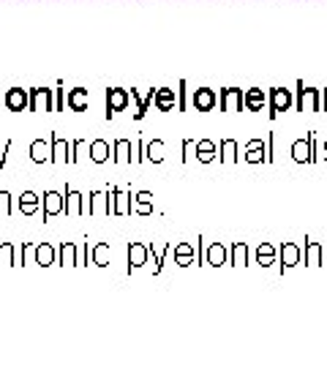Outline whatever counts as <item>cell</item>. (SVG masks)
<instances>
[{
  "instance_id": "11",
  "label": "cell",
  "mask_w": 327,
  "mask_h": 368,
  "mask_svg": "<svg viewBox=\"0 0 327 368\" xmlns=\"http://www.w3.org/2000/svg\"><path fill=\"white\" fill-rule=\"evenodd\" d=\"M210 260H213V262H221V248H213V251H210Z\"/></svg>"
},
{
  "instance_id": "1",
  "label": "cell",
  "mask_w": 327,
  "mask_h": 368,
  "mask_svg": "<svg viewBox=\"0 0 327 368\" xmlns=\"http://www.w3.org/2000/svg\"><path fill=\"white\" fill-rule=\"evenodd\" d=\"M194 101H196V106H199V109H210V106L216 104V96H213L210 90H199Z\"/></svg>"
},
{
  "instance_id": "7",
  "label": "cell",
  "mask_w": 327,
  "mask_h": 368,
  "mask_svg": "<svg viewBox=\"0 0 327 368\" xmlns=\"http://www.w3.org/2000/svg\"><path fill=\"white\" fill-rule=\"evenodd\" d=\"M289 106V93L287 90H276V109H287Z\"/></svg>"
},
{
  "instance_id": "6",
  "label": "cell",
  "mask_w": 327,
  "mask_h": 368,
  "mask_svg": "<svg viewBox=\"0 0 327 368\" xmlns=\"http://www.w3.org/2000/svg\"><path fill=\"white\" fill-rule=\"evenodd\" d=\"M85 104H87L85 93H82V90H74V93H71V106H74V109H82Z\"/></svg>"
},
{
  "instance_id": "4",
  "label": "cell",
  "mask_w": 327,
  "mask_h": 368,
  "mask_svg": "<svg viewBox=\"0 0 327 368\" xmlns=\"http://www.w3.org/2000/svg\"><path fill=\"white\" fill-rule=\"evenodd\" d=\"M9 106H11V109H22V106H25V93L11 90V93H9Z\"/></svg>"
},
{
  "instance_id": "13",
  "label": "cell",
  "mask_w": 327,
  "mask_h": 368,
  "mask_svg": "<svg viewBox=\"0 0 327 368\" xmlns=\"http://www.w3.org/2000/svg\"><path fill=\"white\" fill-rule=\"evenodd\" d=\"M294 257H297V251H294V248H287V260H289V262H294Z\"/></svg>"
},
{
  "instance_id": "8",
  "label": "cell",
  "mask_w": 327,
  "mask_h": 368,
  "mask_svg": "<svg viewBox=\"0 0 327 368\" xmlns=\"http://www.w3.org/2000/svg\"><path fill=\"white\" fill-rule=\"evenodd\" d=\"M35 211V196L33 194H25V213H33Z\"/></svg>"
},
{
  "instance_id": "5",
  "label": "cell",
  "mask_w": 327,
  "mask_h": 368,
  "mask_svg": "<svg viewBox=\"0 0 327 368\" xmlns=\"http://www.w3.org/2000/svg\"><path fill=\"white\" fill-rule=\"evenodd\" d=\"M172 104H174L172 90H161V93H158V106H161V109H170Z\"/></svg>"
},
{
  "instance_id": "9",
  "label": "cell",
  "mask_w": 327,
  "mask_h": 368,
  "mask_svg": "<svg viewBox=\"0 0 327 368\" xmlns=\"http://www.w3.org/2000/svg\"><path fill=\"white\" fill-rule=\"evenodd\" d=\"M57 199H60L57 194H50V213H55L57 208H60V202H57Z\"/></svg>"
},
{
  "instance_id": "2",
  "label": "cell",
  "mask_w": 327,
  "mask_h": 368,
  "mask_svg": "<svg viewBox=\"0 0 327 368\" xmlns=\"http://www.w3.org/2000/svg\"><path fill=\"white\" fill-rule=\"evenodd\" d=\"M126 101H128V99H126L123 90H112V93H109V106H112V109H123Z\"/></svg>"
},
{
  "instance_id": "12",
  "label": "cell",
  "mask_w": 327,
  "mask_h": 368,
  "mask_svg": "<svg viewBox=\"0 0 327 368\" xmlns=\"http://www.w3.org/2000/svg\"><path fill=\"white\" fill-rule=\"evenodd\" d=\"M142 257H145V251H142V248H134V262H142Z\"/></svg>"
},
{
  "instance_id": "3",
  "label": "cell",
  "mask_w": 327,
  "mask_h": 368,
  "mask_svg": "<svg viewBox=\"0 0 327 368\" xmlns=\"http://www.w3.org/2000/svg\"><path fill=\"white\" fill-rule=\"evenodd\" d=\"M245 104L251 106V109H259V106L265 104V96H262V93H259V90H251V93H248V96H245Z\"/></svg>"
},
{
  "instance_id": "10",
  "label": "cell",
  "mask_w": 327,
  "mask_h": 368,
  "mask_svg": "<svg viewBox=\"0 0 327 368\" xmlns=\"http://www.w3.org/2000/svg\"><path fill=\"white\" fill-rule=\"evenodd\" d=\"M210 153H213V145H210V142H205V145H202V158H210Z\"/></svg>"
}]
</instances>
